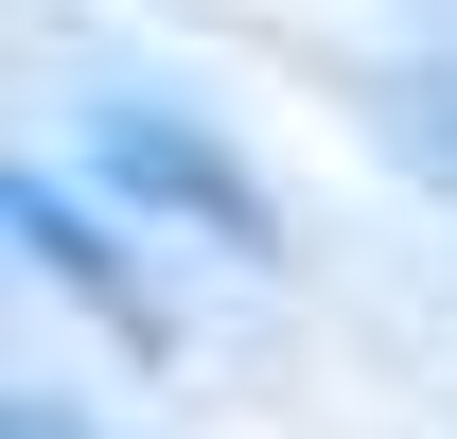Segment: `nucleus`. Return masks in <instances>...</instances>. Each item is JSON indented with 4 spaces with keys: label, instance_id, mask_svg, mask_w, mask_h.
<instances>
[{
    "label": "nucleus",
    "instance_id": "f257e3e1",
    "mask_svg": "<svg viewBox=\"0 0 457 439\" xmlns=\"http://www.w3.org/2000/svg\"><path fill=\"white\" fill-rule=\"evenodd\" d=\"M0 211H18V246H36V264H54L71 299H123V264H106V246H88V211H71V176H18Z\"/></svg>",
    "mask_w": 457,
    "mask_h": 439
},
{
    "label": "nucleus",
    "instance_id": "f03ea898",
    "mask_svg": "<svg viewBox=\"0 0 457 439\" xmlns=\"http://www.w3.org/2000/svg\"><path fill=\"white\" fill-rule=\"evenodd\" d=\"M123 176H159V194H194V211H212L228 246H246V194H228V159H194V141H176V123H141V106H123Z\"/></svg>",
    "mask_w": 457,
    "mask_h": 439
}]
</instances>
